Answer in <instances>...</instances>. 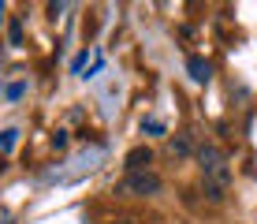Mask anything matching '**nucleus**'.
Instances as JSON below:
<instances>
[{
    "label": "nucleus",
    "mask_w": 257,
    "mask_h": 224,
    "mask_svg": "<svg viewBox=\"0 0 257 224\" xmlns=\"http://www.w3.org/2000/svg\"><path fill=\"white\" fill-rule=\"evenodd\" d=\"M198 168H201V179H205V194L212 202L224 198L227 183H231V168H227V154L220 146H212V142H205V146L198 150Z\"/></svg>",
    "instance_id": "1"
},
{
    "label": "nucleus",
    "mask_w": 257,
    "mask_h": 224,
    "mask_svg": "<svg viewBox=\"0 0 257 224\" xmlns=\"http://www.w3.org/2000/svg\"><path fill=\"white\" fill-rule=\"evenodd\" d=\"M164 179L149 168V172H127V179L119 183V194H127V198H153V194H161Z\"/></svg>",
    "instance_id": "2"
},
{
    "label": "nucleus",
    "mask_w": 257,
    "mask_h": 224,
    "mask_svg": "<svg viewBox=\"0 0 257 224\" xmlns=\"http://www.w3.org/2000/svg\"><path fill=\"white\" fill-rule=\"evenodd\" d=\"M149 165H153V150L149 146H135L127 154V172H149Z\"/></svg>",
    "instance_id": "3"
},
{
    "label": "nucleus",
    "mask_w": 257,
    "mask_h": 224,
    "mask_svg": "<svg viewBox=\"0 0 257 224\" xmlns=\"http://www.w3.org/2000/svg\"><path fill=\"white\" fill-rule=\"evenodd\" d=\"M187 71H190V79H194V83H209V60L205 56H190L187 60Z\"/></svg>",
    "instance_id": "4"
},
{
    "label": "nucleus",
    "mask_w": 257,
    "mask_h": 224,
    "mask_svg": "<svg viewBox=\"0 0 257 224\" xmlns=\"http://www.w3.org/2000/svg\"><path fill=\"white\" fill-rule=\"evenodd\" d=\"M168 154H172V157H187V154H190L187 134H179V138H172V142H168Z\"/></svg>",
    "instance_id": "5"
},
{
    "label": "nucleus",
    "mask_w": 257,
    "mask_h": 224,
    "mask_svg": "<svg viewBox=\"0 0 257 224\" xmlns=\"http://www.w3.org/2000/svg\"><path fill=\"white\" fill-rule=\"evenodd\" d=\"M15 134H19V131H15V127H8V131H0V150H4V154H8V150H12V146H15Z\"/></svg>",
    "instance_id": "6"
},
{
    "label": "nucleus",
    "mask_w": 257,
    "mask_h": 224,
    "mask_svg": "<svg viewBox=\"0 0 257 224\" xmlns=\"http://www.w3.org/2000/svg\"><path fill=\"white\" fill-rule=\"evenodd\" d=\"M112 224H138V220H135V217H116Z\"/></svg>",
    "instance_id": "7"
}]
</instances>
